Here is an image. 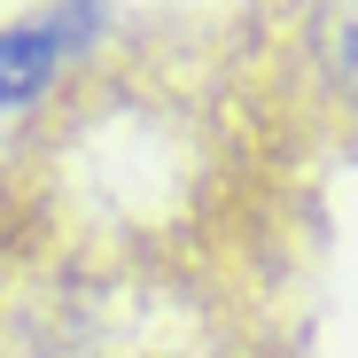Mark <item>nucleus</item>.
<instances>
[{
    "mask_svg": "<svg viewBox=\"0 0 358 358\" xmlns=\"http://www.w3.org/2000/svg\"><path fill=\"white\" fill-rule=\"evenodd\" d=\"M312 63L358 109V0H320L312 8Z\"/></svg>",
    "mask_w": 358,
    "mask_h": 358,
    "instance_id": "obj_1",
    "label": "nucleus"
},
{
    "mask_svg": "<svg viewBox=\"0 0 358 358\" xmlns=\"http://www.w3.org/2000/svg\"><path fill=\"white\" fill-rule=\"evenodd\" d=\"M55 47H63V24H24V31H0V109L31 101L55 71Z\"/></svg>",
    "mask_w": 358,
    "mask_h": 358,
    "instance_id": "obj_2",
    "label": "nucleus"
}]
</instances>
